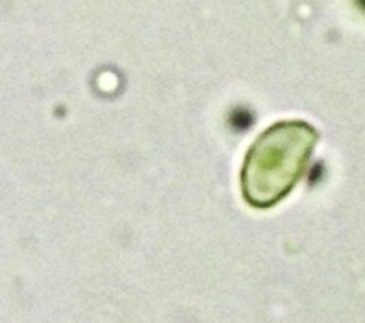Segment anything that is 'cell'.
I'll use <instances>...</instances> for the list:
<instances>
[{
    "instance_id": "obj_1",
    "label": "cell",
    "mask_w": 365,
    "mask_h": 323,
    "mask_svg": "<svg viewBox=\"0 0 365 323\" xmlns=\"http://www.w3.org/2000/svg\"><path fill=\"white\" fill-rule=\"evenodd\" d=\"M318 141L314 127L302 121L278 122L251 145L241 171L245 201L268 208L287 196L301 179Z\"/></svg>"
}]
</instances>
